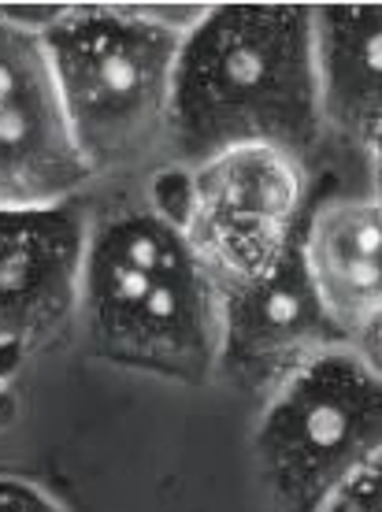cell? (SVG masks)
<instances>
[{"label":"cell","mask_w":382,"mask_h":512,"mask_svg":"<svg viewBox=\"0 0 382 512\" xmlns=\"http://www.w3.org/2000/svg\"><path fill=\"white\" fill-rule=\"evenodd\" d=\"M323 130L312 4H208L182 38L167 160L190 171L264 145L305 164Z\"/></svg>","instance_id":"cell-1"},{"label":"cell","mask_w":382,"mask_h":512,"mask_svg":"<svg viewBox=\"0 0 382 512\" xmlns=\"http://www.w3.org/2000/svg\"><path fill=\"white\" fill-rule=\"evenodd\" d=\"M78 327L123 372L208 386L219 364V282L164 208H127L90 227Z\"/></svg>","instance_id":"cell-2"},{"label":"cell","mask_w":382,"mask_h":512,"mask_svg":"<svg viewBox=\"0 0 382 512\" xmlns=\"http://www.w3.org/2000/svg\"><path fill=\"white\" fill-rule=\"evenodd\" d=\"M208 4H67L41 34L67 127L93 179L167 156L182 38Z\"/></svg>","instance_id":"cell-3"},{"label":"cell","mask_w":382,"mask_h":512,"mask_svg":"<svg viewBox=\"0 0 382 512\" xmlns=\"http://www.w3.org/2000/svg\"><path fill=\"white\" fill-rule=\"evenodd\" d=\"M253 461L279 512H334L382 461V379L342 346L260 405Z\"/></svg>","instance_id":"cell-4"},{"label":"cell","mask_w":382,"mask_h":512,"mask_svg":"<svg viewBox=\"0 0 382 512\" xmlns=\"http://www.w3.org/2000/svg\"><path fill=\"white\" fill-rule=\"evenodd\" d=\"M171 219L219 286L271 271L305 223V164L282 149H230L179 171Z\"/></svg>","instance_id":"cell-5"},{"label":"cell","mask_w":382,"mask_h":512,"mask_svg":"<svg viewBox=\"0 0 382 512\" xmlns=\"http://www.w3.org/2000/svg\"><path fill=\"white\" fill-rule=\"evenodd\" d=\"M342 346L353 342L312 290L301 242H293L264 275L219 286L216 379L242 397L264 405L293 375Z\"/></svg>","instance_id":"cell-6"},{"label":"cell","mask_w":382,"mask_h":512,"mask_svg":"<svg viewBox=\"0 0 382 512\" xmlns=\"http://www.w3.org/2000/svg\"><path fill=\"white\" fill-rule=\"evenodd\" d=\"M90 182L45 38L0 15V208L71 205Z\"/></svg>","instance_id":"cell-7"},{"label":"cell","mask_w":382,"mask_h":512,"mask_svg":"<svg viewBox=\"0 0 382 512\" xmlns=\"http://www.w3.org/2000/svg\"><path fill=\"white\" fill-rule=\"evenodd\" d=\"M90 227L78 201L0 208V353L26 357L78 320Z\"/></svg>","instance_id":"cell-8"},{"label":"cell","mask_w":382,"mask_h":512,"mask_svg":"<svg viewBox=\"0 0 382 512\" xmlns=\"http://www.w3.org/2000/svg\"><path fill=\"white\" fill-rule=\"evenodd\" d=\"M301 260L331 320L357 338L382 308V205L338 197L301 223Z\"/></svg>","instance_id":"cell-9"},{"label":"cell","mask_w":382,"mask_h":512,"mask_svg":"<svg viewBox=\"0 0 382 512\" xmlns=\"http://www.w3.org/2000/svg\"><path fill=\"white\" fill-rule=\"evenodd\" d=\"M323 127L364 141L382 123V4H312Z\"/></svg>","instance_id":"cell-10"},{"label":"cell","mask_w":382,"mask_h":512,"mask_svg":"<svg viewBox=\"0 0 382 512\" xmlns=\"http://www.w3.org/2000/svg\"><path fill=\"white\" fill-rule=\"evenodd\" d=\"M0 512H67L49 490L19 479V475H0Z\"/></svg>","instance_id":"cell-11"},{"label":"cell","mask_w":382,"mask_h":512,"mask_svg":"<svg viewBox=\"0 0 382 512\" xmlns=\"http://www.w3.org/2000/svg\"><path fill=\"white\" fill-rule=\"evenodd\" d=\"M338 512H382V461H375L338 501Z\"/></svg>","instance_id":"cell-12"},{"label":"cell","mask_w":382,"mask_h":512,"mask_svg":"<svg viewBox=\"0 0 382 512\" xmlns=\"http://www.w3.org/2000/svg\"><path fill=\"white\" fill-rule=\"evenodd\" d=\"M353 349H357L360 360L368 364L371 372L382 379V308L368 320V327H364V331L353 338Z\"/></svg>","instance_id":"cell-13"},{"label":"cell","mask_w":382,"mask_h":512,"mask_svg":"<svg viewBox=\"0 0 382 512\" xmlns=\"http://www.w3.org/2000/svg\"><path fill=\"white\" fill-rule=\"evenodd\" d=\"M364 153H368V175H371V201H379L382 205V123L371 127V134L364 141Z\"/></svg>","instance_id":"cell-14"},{"label":"cell","mask_w":382,"mask_h":512,"mask_svg":"<svg viewBox=\"0 0 382 512\" xmlns=\"http://www.w3.org/2000/svg\"><path fill=\"white\" fill-rule=\"evenodd\" d=\"M334 512H338V509H334Z\"/></svg>","instance_id":"cell-15"}]
</instances>
